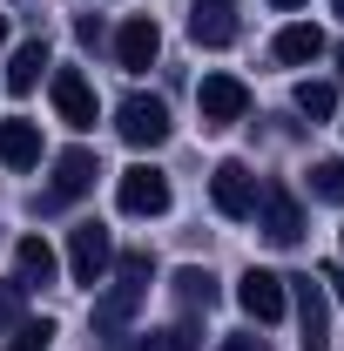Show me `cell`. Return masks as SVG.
Here are the masks:
<instances>
[{"label": "cell", "mask_w": 344, "mask_h": 351, "mask_svg": "<svg viewBox=\"0 0 344 351\" xmlns=\"http://www.w3.org/2000/svg\"><path fill=\"white\" fill-rule=\"evenodd\" d=\"M331 108H338V88H331V82H297V115L324 122Z\"/></svg>", "instance_id": "cell-19"}, {"label": "cell", "mask_w": 344, "mask_h": 351, "mask_svg": "<svg viewBox=\"0 0 344 351\" xmlns=\"http://www.w3.org/2000/svg\"><path fill=\"white\" fill-rule=\"evenodd\" d=\"M142 291H149V284H129V277H122V284H115V291H108V298L95 304V338H122V324L135 317Z\"/></svg>", "instance_id": "cell-15"}, {"label": "cell", "mask_w": 344, "mask_h": 351, "mask_svg": "<svg viewBox=\"0 0 344 351\" xmlns=\"http://www.w3.org/2000/svg\"><path fill=\"white\" fill-rule=\"evenodd\" d=\"M175 298H182V311H216V298H223V291H216L210 270L182 263V270H175Z\"/></svg>", "instance_id": "cell-17"}, {"label": "cell", "mask_w": 344, "mask_h": 351, "mask_svg": "<svg viewBox=\"0 0 344 351\" xmlns=\"http://www.w3.org/2000/svg\"><path fill=\"white\" fill-rule=\"evenodd\" d=\"M331 14H338V21H344V0H331Z\"/></svg>", "instance_id": "cell-30"}, {"label": "cell", "mask_w": 344, "mask_h": 351, "mask_svg": "<svg viewBox=\"0 0 344 351\" xmlns=\"http://www.w3.org/2000/svg\"><path fill=\"white\" fill-rule=\"evenodd\" d=\"M236 304L250 311L257 324H277V317L291 311V291H284V277H277V270H243V284H236Z\"/></svg>", "instance_id": "cell-8"}, {"label": "cell", "mask_w": 344, "mask_h": 351, "mask_svg": "<svg viewBox=\"0 0 344 351\" xmlns=\"http://www.w3.org/2000/svg\"><path fill=\"white\" fill-rule=\"evenodd\" d=\"M41 68H47V41H21V47H14V61H7V88L27 95V88L41 82Z\"/></svg>", "instance_id": "cell-18"}, {"label": "cell", "mask_w": 344, "mask_h": 351, "mask_svg": "<svg viewBox=\"0 0 344 351\" xmlns=\"http://www.w3.org/2000/svg\"><path fill=\"white\" fill-rule=\"evenodd\" d=\"M115 203H122L129 217H162V210H169V176L149 169V162H135V169H122V182H115Z\"/></svg>", "instance_id": "cell-6"}, {"label": "cell", "mask_w": 344, "mask_h": 351, "mask_svg": "<svg viewBox=\"0 0 344 351\" xmlns=\"http://www.w3.org/2000/svg\"><path fill=\"white\" fill-rule=\"evenodd\" d=\"M310 196L344 203V162H317V169H310Z\"/></svg>", "instance_id": "cell-22"}, {"label": "cell", "mask_w": 344, "mask_h": 351, "mask_svg": "<svg viewBox=\"0 0 344 351\" xmlns=\"http://www.w3.org/2000/svg\"><path fill=\"white\" fill-rule=\"evenodd\" d=\"M189 34L203 47H230L236 41V7H230V0H196V7H189Z\"/></svg>", "instance_id": "cell-13"}, {"label": "cell", "mask_w": 344, "mask_h": 351, "mask_svg": "<svg viewBox=\"0 0 344 351\" xmlns=\"http://www.w3.org/2000/svg\"><path fill=\"white\" fill-rule=\"evenodd\" d=\"M156 54H162V34H156V21H149V14L122 21V34H115V61H122L129 75H142V68H149Z\"/></svg>", "instance_id": "cell-11"}, {"label": "cell", "mask_w": 344, "mask_h": 351, "mask_svg": "<svg viewBox=\"0 0 344 351\" xmlns=\"http://www.w3.org/2000/svg\"><path fill=\"white\" fill-rule=\"evenodd\" d=\"M257 223H263L270 243H297L304 237V210H297V196H291L284 182H263L257 189Z\"/></svg>", "instance_id": "cell-7"}, {"label": "cell", "mask_w": 344, "mask_h": 351, "mask_svg": "<svg viewBox=\"0 0 344 351\" xmlns=\"http://www.w3.org/2000/svg\"><path fill=\"white\" fill-rule=\"evenodd\" d=\"M75 41H82V47H101V21H95V14H88V21H75Z\"/></svg>", "instance_id": "cell-26"}, {"label": "cell", "mask_w": 344, "mask_h": 351, "mask_svg": "<svg viewBox=\"0 0 344 351\" xmlns=\"http://www.w3.org/2000/svg\"><path fill=\"white\" fill-rule=\"evenodd\" d=\"M317 284H331V298L344 304V263H324V270H317Z\"/></svg>", "instance_id": "cell-25"}, {"label": "cell", "mask_w": 344, "mask_h": 351, "mask_svg": "<svg viewBox=\"0 0 344 351\" xmlns=\"http://www.w3.org/2000/svg\"><path fill=\"white\" fill-rule=\"evenodd\" d=\"M54 270H61V263L47 250V237H21V243H14V284H21V291H47Z\"/></svg>", "instance_id": "cell-12"}, {"label": "cell", "mask_w": 344, "mask_h": 351, "mask_svg": "<svg viewBox=\"0 0 344 351\" xmlns=\"http://www.w3.org/2000/svg\"><path fill=\"white\" fill-rule=\"evenodd\" d=\"M21 298H27L21 284H0V331H14V324H21Z\"/></svg>", "instance_id": "cell-24"}, {"label": "cell", "mask_w": 344, "mask_h": 351, "mask_svg": "<svg viewBox=\"0 0 344 351\" xmlns=\"http://www.w3.org/2000/svg\"><path fill=\"white\" fill-rule=\"evenodd\" d=\"M216 351H263V338H250V331H236V338H223Z\"/></svg>", "instance_id": "cell-27"}, {"label": "cell", "mask_w": 344, "mask_h": 351, "mask_svg": "<svg viewBox=\"0 0 344 351\" xmlns=\"http://www.w3.org/2000/svg\"><path fill=\"white\" fill-rule=\"evenodd\" d=\"M338 75H344V47H338Z\"/></svg>", "instance_id": "cell-31"}, {"label": "cell", "mask_w": 344, "mask_h": 351, "mask_svg": "<svg viewBox=\"0 0 344 351\" xmlns=\"http://www.w3.org/2000/svg\"><path fill=\"white\" fill-rule=\"evenodd\" d=\"M0 47H7V14H0Z\"/></svg>", "instance_id": "cell-29"}, {"label": "cell", "mask_w": 344, "mask_h": 351, "mask_svg": "<svg viewBox=\"0 0 344 351\" xmlns=\"http://www.w3.org/2000/svg\"><path fill=\"white\" fill-rule=\"evenodd\" d=\"M115 129L129 149H162L169 142V108L156 101V95H129L122 108H115Z\"/></svg>", "instance_id": "cell-3"}, {"label": "cell", "mask_w": 344, "mask_h": 351, "mask_svg": "<svg viewBox=\"0 0 344 351\" xmlns=\"http://www.w3.org/2000/svg\"><path fill=\"white\" fill-rule=\"evenodd\" d=\"M270 7H277V14H291V7H304V0H270Z\"/></svg>", "instance_id": "cell-28"}, {"label": "cell", "mask_w": 344, "mask_h": 351, "mask_svg": "<svg viewBox=\"0 0 344 351\" xmlns=\"http://www.w3.org/2000/svg\"><path fill=\"white\" fill-rule=\"evenodd\" d=\"M115 270H122L129 284H149V277H156V257H149V250H129V257H115Z\"/></svg>", "instance_id": "cell-23"}, {"label": "cell", "mask_w": 344, "mask_h": 351, "mask_svg": "<svg viewBox=\"0 0 344 351\" xmlns=\"http://www.w3.org/2000/svg\"><path fill=\"white\" fill-rule=\"evenodd\" d=\"M47 345H54V324H47V317H21L7 351H47Z\"/></svg>", "instance_id": "cell-21"}, {"label": "cell", "mask_w": 344, "mask_h": 351, "mask_svg": "<svg viewBox=\"0 0 344 351\" xmlns=\"http://www.w3.org/2000/svg\"><path fill=\"white\" fill-rule=\"evenodd\" d=\"M135 351H203V345H196V331H189V324H162V331H149Z\"/></svg>", "instance_id": "cell-20"}, {"label": "cell", "mask_w": 344, "mask_h": 351, "mask_svg": "<svg viewBox=\"0 0 344 351\" xmlns=\"http://www.w3.org/2000/svg\"><path fill=\"white\" fill-rule=\"evenodd\" d=\"M0 162H7V169H34V162H41V129H34L27 115H7V122H0Z\"/></svg>", "instance_id": "cell-14"}, {"label": "cell", "mask_w": 344, "mask_h": 351, "mask_svg": "<svg viewBox=\"0 0 344 351\" xmlns=\"http://www.w3.org/2000/svg\"><path fill=\"white\" fill-rule=\"evenodd\" d=\"M196 108H203V129H230V122L250 115V88L236 75H203L196 82Z\"/></svg>", "instance_id": "cell-2"}, {"label": "cell", "mask_w": 344, "mask_h": 351, "mask_svg": "<svg viewBox=\"0 0 344 351\" xmlns=\"http://www.w3.org/2000/svg\"><path fill=\"white\" fill-rule=\"evenodd\" d=\"M291 304H297V331H304V351H331V311H324V284L317 277H284Z\"/></svg>", "instance_id": "cell-5"}, {"label": "cell", "mask_w": 344, "mask_h": 351, "mask_svg": "<svg viewBox=\"0 0 344 351\" xmlns=\"http://www.w3.org/2000/svg\"><path fill=\"white\" fill-rule=\"evenodd\" d=\"M54 108H61V122L68 129H95V88H88L82 68H54Z\"/></svg>", "instance_id": "cell-9"}, {"label": "cell", "mask_w": 344, "mask_h": 351, "mask_svg": "<svg viewBox=\"0 0 344 351\" xmlns=\"http://www.w3.org/2000/svg\"><path fill=\"white\" fill-rule=\"evenodd\" d=\"M108 263H115V243H108V230L101 223H75L68 230V270H75V284H101L108 277Z\"/></svg>", "instance_id": "cell-4"}, {"label": "cell", "mask_w": 344, "mask_h": 351, "mask_svg": "<svg viewBox=\"0 0 344 351\" xmlns=\"http://www.w3.org/2000/svg\"><path fill=\"white\" fill-rule=\"evenodd\" d=\"M317 54H324V34H317L310 21H291V27L277 34V61H284V68H304V61H317Z\"/></svg>", "instance_id": "cell-16"}, {"label": "cell", "mask_w": 344, "mask_h": 351, "mask_svg": "<svg viewBox=\"0 0 344 351\" xmlns=\"http://www.w3.org/2000/svg\"><path fill=\"white\" fill-rule=\"evenodd\" d=\"M95 176H101L95 149H68V156H54V189H47V203H75L82 189H95Z\"/></svg>", "instance_id": "cell-10"}, {"label": "cell", "mask_w": 344, "mask_h": 351, "mask_svg": "<svg viewBox=\"0 0 344 351\" xmlns=\"http://www.w3.org/2000/svg\"><path fill=\"white\" fill-rule=\"evenodd\" d=\"M257 176H250V162H216V176H210V203H216V217H230V223H243V217H257Z\"/></svg>", "instance_id": "cell-1"}]
</instances>
